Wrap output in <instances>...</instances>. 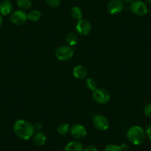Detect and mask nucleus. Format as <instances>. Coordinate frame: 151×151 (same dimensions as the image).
I'll return each mask as SVG.
<instances>
[{"label": "nucleus", "instance_id": "nucleus-25", "mask_svg": "<svg viewBox=\"0 0 151 151\" xmlns=\"http://www.w3.org/2000/svg\"><path fill=\"white\" fill-rule=\"evenodd\" d=\"M146 135L148 137V139L150 140H151V124L147 127V130H146Z\"/></svg>", "mask_w": 151, "mask_h": 151}, {"label": "nucleus", "instance_id": "nucleus-9", "mask_svg": "<svg viewBox=\"0 0 151 151\" xmlns=\"http://www.w3.org/2000/svg\"><path fill=\"white\" fill-rule=\"evenodd\" d=\"M124 4L122 0H110L107 6V11L111 15L119 14L122 11Z\"/></svg>", "mask_w": 151, "mask_h": 151}, {"label": "nucleus", "instance_id": "nucleus-13", "mask_svg": "<svg viewBox=\"0 0 151 151\" xmlns=\"http://www.w3.org/2000/svg\"><path fill=\"white\" fill-rule=\"evenodd\" d=\"M46 140H47V138L42 132H38V133L33 134V144L37 147L43 146L46 142Z\"/></svg>", "mask_w": 151, "mask_h": 151}, {"label": "nucleus", "instance_id": "nucleus-7", "mask_svg": "<svg viewBox=\"0 0 151 151\" xmlns=\"http://www.w3.org/2000/svg\"><path fill=\"white\" fill-rule=\"evenodd\" d=\"M76 29L77 33L82 36H88L91 31L92 29V25L91 22L87 19H81L78 21L77 24L76 25Z\"/></svg>", "mask_w": 151, "mask_h": 151}, {"label": "nucleus", "instance_id": "nucleus-24", "mask_svg": "<svg viewBox=\"0 0 151 151\" xmlns=\"http://www.w3.org/2000/svg\"><path fill=\"white\" fill-rule=\"evenodd\" d=\"M84 151H98V150L93 145H88L86 147L84 148Z\"/></svg>", "mask_w": 151, "mask_h": 151}, {"label": "nucleus", "instance_id": "nucleus-1", "mask_svg": "<svg viewBox=\"0 0 151 151\" xmlns=\"http://www.w3.org/2000/svg\"><path fill=\"white\" fill-rule=\"evenodd\" d=\"M14 131L18 138L22 140H28L33 137L35 131V127L24 119H19L14 123Z\"/></svg>", "mask_w": 151, "mask_h": 151}, {"label": "nucleus", "instance_id": "nucleus-20", "mask_svg": "<svg viewBox=\"0 0 151 151\" xmlns=\"http://www.w3.org/2000/svg\"><path fill=\"white\" fill-rule=\"evenodd\" d=\"M17 5L22 10H28L31 7V0H17Z\"/></svg>", "mask_w": 151, "mask_h": 151}, {"label": "nucleus", "instance_id": "nucleus-28", "mask_svg": "<svg viewBox=\"0 0 151 151\" xmlns=\"http://www.w3.org/2000/svg\"><path fill=\"white\" fill-rule=\"evenodd\" d=\"M124 2H126V3H133L135 0H124Z\"/></svg>", "mask_w": 151, "mask_h": 151}, {"label": "nucleus", "instance_id": "nucleus-12", "mask_svg": "<svg viewBox=\"0 0 151 151\" xmlns=\"http://www.w3.org/2000/svg\"><path fill=\"white\" fill-rule=\"evenodd\" d=\"M13 11V5L9 0H3L0 3V14L7 16L11 14Z\"/></svg>", "mask_w": 151, "mask_h": 151}, {"label": "nucleus", "instance_id": "nucleus-6", "mask_svg": "<svg viewBox=\"0 0 151 151\" xmlns=\"http://www.w3.org/2000/svg\"><path fill=\"white\" fill-rule=\"evenodd\" d=\"M70 134L76 140H82L87 136V130L83 125L75 124L70 129Z\"/></svg>", "mask_w": 151, "mask_h": 151}, {"label": "nucleus", "instance_id": "nucleus-22", "mask_svg": "<svg viewBox=\"0 0 151 151\" xmlns=\"http://www.w3.org/2000/svg\"><path fill=\"white\" fill-rule=\"evenodd\" d=\"M45 1L48 6L53 8H58L61 3V0H45Z\"/></svg>", "mask_w": 151, "mask_h": 151}, {"label": "nucleus", "instance_id": "nucleus-14", "mask_svg": "<svg viewBox=\"0 0 151 151\" xmlns=\"http://www.w3.org/2000/svg\"><path fill=\"white\" fill-rule=\"evenodd\" d=\"M65 151H84V147L81 142L73 141L69 142L65 148Z\"/></svg>", "mask_w": 151, "mask_h": 151}, {"label": "nucleus", "instance_id": "nucleus-15", "mask_svg": "<svg viewBox=\"0 0 151 151\" xmlns=\"http://www.w3.org/2000/svg\"><path fill=\"white\" fill-rule=\"evenodd\" d=\"M79 40L78 35L76 33H69L66 36V42L68 43L69 46H75L76 45Z\"/></svg>", "mask_w": 151, "mask_h": 151}, {"label": "nucleus", "instance_id": "nucleus-3", "mask_svg": "<svg viewBox=\"0 0 151 151\" xmlns=\"http://www.w3.org/2000/svg\"><path fill=\"white\" fill-rule=\"evenodd\" d=\"M74 51L70 46L62 45L55 50V56L60 61H68L73 56Z\"/></svg>", "mask_w": 151, "mask_h": 151}, {"label": "nucleus", "instance_id": "nucleus-21", "mask_svg": "<svg viewBox=\"0 0 151 151\" xmlns=\"http://www.w3.org/2000/svg\"><path fill=\"white\" fill-rule=\"evenodd\" d=\"M104 151H123L122 149L121 146L119 145H114V144H111V145H108L105 148H104Z\"/></svg>", "mask_w": 151, "mask_h": 151}, {"label": "nucleus", "instance_id": "nucleus-19", "mask_svg": "<svg viewBox=\"0 0 151 151\" xmlns=\"http://www.w3.org/2000/svg\"><path fill=\"white\" fill-rule=\"evenodd\" d=\"M70 131V125L68 123H62L57 127V132L62 136L68 134Z\"/></svg>", "mask_w": 151, "mask_h": 151}, {"label": "nucleus", "instance_id": "nucleus-10", "mask_svg": "<svg viewBox=\"0 0 151 151\" xmlns=\"http://www.w3.org/2000/svg\"><path fill=\"white\" fill-rule=\"evenodd\" d=\"M93 123L96 128L99 130H106L109 127V121L103 115H95L93 119Z\"/></svg>", "mask_w": 151, "mask_h": 151}, {"label": "nucleus", "instance_id": "nucleus-18", "mask_svg": "<svg viewBox=\"0 0 151 151\" xmlns=\"http://www.w3.org/2000/svg\"><path fill=\"white\" fill-rule=\"evenodd\" d=\"M85 85H86L87 88L91 91H96L98 88H97L98 84H97L96 80L93 79V78H88V79H87L86 82H85Z\"/></svg>", "mask_w": 151, "mask_h": 151}, {"label": "nucleus", "instance_id": "nucleus-23", "mask_svg": "<svg viewBox=\"0 0 151 151\" xmlns=\"http://www.w3.org/2000/svg\"><path fill=\"white\" fill-rule=\"evenodd\" d=\"M144 113L145 116L151 118V103H148L144 107Z\"/></svg>", "mask_w": 151, "mask_h": 151}, {"label": "nucleus", "instance_id": "nucleus-29", "mask_svg": "<svg viewBox=\"0 0 151 151\" xmlns=\"http://www.w3.org/2000/svg\"><path fill=\"white\" fill-rule=\"evenodd\" d=\"M147 2H148V3H149V4H150V5H151V0H147Z\"/></svg>", "mask_w": 151, "mask_h": 151}, {"label": "nucleus", "instance_id": "nucleus-2", "mask_svg": "<svg viewBox=\"0 0 151 151\" xmlns=\"http://www.w3.org/2000/svg\"><path fill=\"white\" fill-rule=\"evenodd\" d=\"M145 131L139 126H132L127 132V138L130 143L134 145H141L145 141Z\"/></svg>", "mask_w": 151, "mask_h": 151}, {"label": "nucleus", "instance_id": "nucleus-8", "mask_svg": "<svg viewBox=\"0 0 151 151\" xmlns=\"http://www.w3.org/2000/svg\"><path fill=\"white\" fill-rule=\"evenodd\" d=\"M130 9L135 15L140 16V17L145 15L148 11V8L146 4L140 0L134 1L133 3H131Z\"/></svg>", "mask_w": 151, "mask_h": 151}, {"label": "nucleus", "instance_id": "nucleus-27", "mask_svg": "<svg viewBox=\"0 0 151 151\" xmlns=\"http://www.w3.org/2000/svg\"><path fill=\"white\" fill-rule=\"evenodd\" d=\"M2 22H3V19H2V14H0V27H2Z\"/></svg>", "mask_w": 151, "mask_h": 151}, {"label": "nucleus", "instance_id": "nucleus-16", "mask_svg": "<svg viewBox=\"0 0 151 151\" xmlns=\"http://www.w3.org/2000/svg\"><path fill=\"white\" fill-rule=\"evenodd\" d=\"M70 15L73 19L79 21V20H81L82 19L83 14H82V9L79 7L74 6L70 10Z\"/></svg>", "mask_w": 151, "mask_h": 151}, {"label": "nucleus", "instance_id": "nucleus-11", "mask_svg": "<svg viewBox=\"0 0 151 151\" xmlns=\"http://www.w3.org/2000/svg\"><path fill=\"white\" fill-rule=\"evenodd\" d=\"M73 74L75 78L78 79H84L87 78L88 75V69L82 65H78L74 67Z\"/></svg>", "mask_w": 151, "mask_h": 151}, {"label": "nucleus", "instance_id": "nucleus-5", "mask_svg": "<svg viewBox=\"0 0 151 151\" xmlns=\"http://www.w3.org/2000/svg\"><path fill=\"white\" fill-rule=\"evenodd\" d=\"M27 19V14L24 11L22 10H17L14 11L11 14L10 17V21L14 25L19 26L24 24Z\"/></svg>", "mask_w": 151, "mask_h": 151}, {"label": "nucleus", "instance_id": "nucleus-26", "mask_svg": "<svg viewBox=\"0 0 151 151\" xmlns=\"http://www.w3.org/2000/svg\"><path fill=\"white\" fill-rule=\"evenodd\" d=\"M121 147H122V150L124 151V150H128L129 146L127 145V144H124V145H122Z\"/></svg>", "mask_w": 151, "mask_h": 151}, {"label": "nucleus", "instance_id": "nucleus-4", "mask_svg": "<svg viewBox=\"0 0 151 151\" xmlns=\"http://www.w3.org/2000/svg\"><path fill=\"white\" fill-rule=\"evenodd\" d=\"M92 97L96 102L101 105L107 104L111 99L110 93L104 88H97L93 93Z\"/></svg>", "mask_w": 151, "mask_h": 151}, {"label": "nucleus", "instance_id": "nucleus-17", "mask_svg": "<svg viewBox=\"0 0 151 151\" xmlns=\"http://www.w3.org/2000/svg\"><path fill=\"white\" fill-rule=\"evenodd\" d=\"M27 19L32 22H37L41 18V13L38 10H32L27 14Z\"/></svg>", "mask_w": 151, "mask_h": 151}]
</instances>
